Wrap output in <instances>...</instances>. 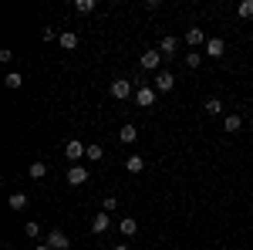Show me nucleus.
I'll return each instance as SVG.
<instances>
[{
    "mask_svg": "<svg viewBox=\"0 0 253 250\" xmlns=\"http://www.w3.org/2000/svg\"><path fill=\"white\" fill-rule=\"evenodd\" d=\"M128 95H132V81H128V78H115V81H112V98L128 101Z\"/></svg>",
    "mask_w": 253,
    "mask_h": 250,
    "instance_id": "1",
    "label": "nucleus"
},
{
    "mask_svg": "<svg viewBox=\"0 0 253 250\" xmlns=\"http://www.w3.org/2000/svg\"><path fill=\"white\" fill-rule=\"evenodd\" d=\"M64 155H68V159H71V162L78 166V159H84V155H88V146H81L78 139H71V142L64 146Z\"/></svg>",
    "mask_w": 253,
    "mask_h": 250,
    "instance_id": "2",
    "label": "nucleus"
},
{
    "mask_svg": "<svg viewBox=\"0 0 253 250\" xmlns=\"http://www.w3.org/2000/svg\"><path fill=\"white\" fill-rule=\"evenodd\" d=\"M47 247H51V250H68V247H71V240H68V233H64V230H51V233H47Z\"/></svg>",
    "mask_w": 253,
    "mask_h": 250,
    "instance_id": "3",
    "label": "nucleus"
},
{
    "mask_svg": "<svg viewBox=\"0 0 253 250\" xmlns=\"http://www.w3.org/2000/svg\"><path fill=\"white\" fill-rule=\"evenodd\" d=\"M138 64H142L145 71H159V64H162V51H156V48H152V51H145Z\"/></svg>",
    "mask_w": 253,
    "mask_h": 250,
    "instance_id": "4",
    "label": "nucleus"
},
{
    "mask_svg": "<svg viewBox=\"0 0 253 250\" xmlns=\"http://www.w3.org/2000/svg\"><path fill=\"white\" fill-rule=\"evenodd\" d=\"M175 88V75L172 71H159L156 75V92H172Z\"/></svg>",
    "mask_w": 253,
    "mask_h": 250,
    "instance_id": "5",
    "label": "nucleus"
},
{
    "mask_svg": "<svg viewBox=\"0 0 253 250\" xmlns=\"http://www.w3.org/2000/svg\"><path fill=\"white\" fill-rule=\"evenodd\" d=\"M135 105L152 108V105H156V88H138V92H135Z\"/></svg>",
    "mask_w": 253,
    "mask_h": 250,
    "instance_id": "6",
    "label": "nucleus"
},
{
    "mask_svg": "<svg viewBox=\"0 0 253 250\" xmlns=\"http://www.w3.org/2000/svg\"><path fill=\"white\" fill-rule=\"evenodd\" d=\"M68 183H71V186H84V183H88V169H84V166H71V169H68Z\"/></svg>",
    "mask_w": 253,
    "mask_h": 250,
    "instance_id": "7",
    "label": "nucleus"
},
{
    "mask_svg": "<svg viewBox=\"0 0 253 250\" xmlns=\"http://www.w3.org/2000/svg\"><path fill=\"white\" fill-rule=\"evenodd\" d=\"M223 51H226V41L223 38H210L206 41V54H210V58H223Z\"/></svg>",
    "mask_w": 253,
    "mask_h": 250,
    "instance_id": "8",
    "label": "nucleus"
},
{
    "mask_svg": "<svg viewBox=\"0 0 253 250\" xmlns=\"http://www.w3.org/2000/svg\"><path fill=\"white\" fill-rule=\"evenodd\" d=\"M206 31H203V27H189V31H186V44H189V48H196V44H206Z\"/></svg>",
    "mask_w": 253,
    "mask_h": 250,
    "instance_id": "9",
    "label": "nucleus"
},
{
    "mask_svg": "<svg viewBox=\"0 0 253 250\" xmlns=\"http://www.w3.org/2000/svg\"><path fill=\"white\" fill-rule=\"evenodd\" d=\"M118 139H122L125 146H132V142L138 139V129L132 125V122H128V125H122V129H118Z\"/></svg>",
    "mask_w": 253,
    "mask_h": 250,
    "instance_id": "10",
    "label": "nucleus"
},
{
    "mask_svg": "<svg viewBox=\"0 0 253 250\" xmlns=\"http://www.w3.org/2000/svg\"><path fill=\"white\" fill-rule=\"evenodd\" d=\"M108 227H112V220H108V213L101 210V213L95 216V220H91V230H95V233H105Z\"/></svg>",
    "mask_w": 253,
    "mask_h": 250,
    "instance_id": "11",
    "label": "nucleus"
},
{
    "mask_svg": "<svg viewBox=\"0 0 253 250\" xmlns=\"http://www.w3.org/2000/svg\"><path fill=\"white\" fill-rule=\"evenodd\" d=\"M118 230L125 233V237H135V230H138L135 216H122V223H118Z\"/></svg>",
    "mask_w": 253,
    "mask_h": 250,
    "instance_id": "12",
    "label": "nucleus"
},
{
    "mask_svg": "<svg viewBox=\"0 0 253 250\" xmlns=\"http://www.w3.org/2000/svg\"><path fill=\"white\" fill-rule=\"evenodd\" d=\"M58 41H61V48H64V51H75V48H78V34H75V31H64Z\"/></svg>",
    "mask_w": 253,
    "mask_h": 250,
    "instance_id": "13",
    "label": "nucleus"
},
{
    "mask_svg": "<svg viewBox=\"0 0 253 250\" xmlns=\"http://www.w3.org/2000/svg\"><path fill=\"white\" fill-rule=\"evenodd\" d=\"M159 51H162V58H166V54H175V51H179V41H175V38H162Z\"/></svg>",
    "mask_w": 253,
    "mask_h": 250,
    "instance_id": "14",
    "label": "nucleus"
},
{
    "mask_svg": "<svg viewBox=\"0 0 253 250\" xmlns=\"http://www.w3.org/2000/svg\"><path fill=\"white\" fill-rule=\"evenodd\" d=\"M27 173H31V179H44L47 176V162H31Z\"/></svg>",
    "mask_w": 253,
    "mask_h": 250,
    "instance_id": "15",
    "label": "nucleus"
},
{
    "mask_svg": "<svg viewBox=\"0 0 253 250\" xmlns=\"http://www.w3.org/2000/svg\"><path fill=\"white\" fill-rule=\"evenodd\" d=\"M125 169H128V173H142V169H145V159H142V155H128Z\"/></svg>",
    "mask_w": 253,
    "mask_h": 250,
    "instance_id": "16",
    "label": "nucleus"
},
{
    "mask_svg": "<svg viewBox=\"0 0 253 250\" xmlns=\"http://www.w3.org/2000/svg\"><path fill=\"white\" fill-rule=\"evenodd\" d=\"M223 129H226V132H240V129H243V118H240V115H226Z\"/></svg>",
    "mask_w": 253,
    "mask_h": 250,
    "instance_id": "17",
    "label": "nucleus"
},
{
    "mask_svg": "<svg viewBox=\"0 0 253 250\" xmlns=\"http://www.w3.org/2000/svg\"><path fill=\"white\" fill-rule=\"evenodd\" d=\"M7 203H10V210H24V206H27V196H24V193H10Z\"/></svg>",
    "mask_w": 253,
    "mask_h": 250,
    "instance_id": "18",
    "label": "nucleus"
},
{
    "mask_svg": "<svg viewBox=\"0 0 253 250\" xmlns=\"http://www.w3.org/2000/svg\"><path fill=\"white\" fill-rule=\"evenodd\" d=\"M236 14H240L243 20H250V17H253V0H243V3L236 7Z\"/></svg>",
    "mask_w": 253,
    "mask_h": 250,
    "instance_id": "19",
    "label": "nucleus"
},
{
    "mask_svg": "<svg viewBox=\"0 0 253 250\" xmlns=\"http://www.w3.org/2000/svg\"><path fill=\"white\" fill-rule=\"evenodd\" d=\"M75 10L78 14H91L95 10V0H75Z\"/></svg>",
    "mask_w": 253,
    "mask_h": 250,
    "instance_id": "20",
    "label": "nucleus"
},
{
    "mask_svg": "<svg viewBox=\"0 0 253 250\" xmlns=\"http://www.w3.org/2000/svg\"><path fill=\"white\" fill-rule=\"evenodd\" d=\"M206 112H210V115H219V112H223V101H219V98H206Z\"/></svg>",
    "mask_w": 253,
    "mask_h": 250,
    "instance_id": "21",
    "label": "nucleus"
},
{
    "mask_svg": "<svg viewBox=\"0 0 253 250\" xmlns=\"http://www.w3.org/2000/svg\"><path fill=\"white\" fill-rule=\"evenodd\" d=\"M20 81H24V78H20L17 71H10V75L3 78V85H7V88H20Z\"/></svg>",
    "mask_w": 253,
    "mask_h": 250,
    "instance_id": "22",
    "label": "nucleus"
},
{
    "mask_svg": "<svg viewBox=\"0 0 253 250\" xmlns=\"http://www.w3.org/2000/svg\"><path fill=\"white\" fill-rule=\"evenodd\" d=\"M101 152H105V149H101L98 142H91V146H88V155H84V159H91V162H95V159H101Z\"/></svg>",
    "mask_w": 253,
    "mask_h": 250,
    "instance_id": "23",
    "label": "nucleus"
},
{
    "mask_svg": "<svg viewBox=\"0 0 253 250\" xmlns=\"http://www.w3.org/2000/svg\"><path fill=\"white\" fill-rule=\"evenodd\" d=\"M24 233H27V237H31V240H34V237H41V227H38V223H34V220H31V223H27V227H24Z\"/></svg>",
    "mask_w": 253,
    "mask_h": 250,
    "instance_id": "24",
    "label": "nucleus"
},
{
    "mask_svg": "<svg viewBox=\"0 0 253 250\" xmlns=\"http://www.w3.org/2000/svg\"><path fill=\"white\" fill-rule=\"evenodd\" d=\"M115 206H118V200H115V196H105V203H101V210H105V213H112Z\"/></svg>",
    "mask_w": 253,
    "mask_h": 250,
    "instance_id": "25",
    "label": "nucleus"
},
{
    "mask_svg": "<svg viewBox=\"0 0 253 250\" xmlns=\"http://www.w3.org/2000/svg\"><path fill=\"white\" fill-rule=\"evenodd\" d=\"M186 64H189V68H199V64H203V54H186Z\"/></svg>",
    "mask_w": 253,
    "mask_h": 250,
    "instance_id": "26",
    "label": "nucleus"
},
{
    "mask_svg": "<svg viewBox=\"0 0 253 250\" xmlns=\"http://www.w3.org/2000/svg\"><path fill=\"white\" fill-rule=\"evenodd\" d=\"M41 38H44V41H54V38H61V34L54 31V27H44V31H41Z\"/></svg>",
    "mask_w": 253,
    "mask_h": 250,
    "instance_id": "27",
    "label": "nucleus"
},
{
    "mask_svg": "<svg viewBox=\"0 0 253 250\" xmlns=\"http://www.w3.org/2000/svg\"><path fill=\"white\" fill-rule=\"evenodd\" d=\"M115 250H128V247H125V244H115Z\"/></svg>",
    "mask_w": 253,
    "mask_h": 250,
    "instance_id": "28",
    "label": "nucleus"
},
{
    "mask_svg": "<svg viewBox=\"0 0 253 250\" xmlns=\"http://www.w3.org/2000/svg\"><path fill=\"white\" fill-rule=\"evenodd\" d=\"M34 250H51V247H47V244H41V247H34Z\"/></svg>",
    "mask_w": 253,
    "mask_h": 250,
    "instance_id": "29",
    "label": "nucleus"
}]
</instances>
